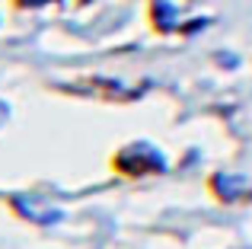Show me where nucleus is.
I'll return each mask as SVG.
<instances>
[{
    "label": "nucleus",
    "mask_w": 252,
    "mask_h": 249,
    "mask_svg": "<svg viewBox=\"0 0 252 249\" xmlns=\"http://www.w3.org/2000/svg\"><path fill=\"white\" fill-rule=\"evenodd\" d=\"M112 163H115V169L122 176H131V179L154 176V173H163V169H166V156L147 141H134V144H128V147H122Z\"/></svg>",
    "instance_id": "f257e3e1"
},
{
    "label": "nucleus",
    "mask_w": 252,
    "mask_h": 249,
    "mask_svg": "<svg viewBox=\"0 0 252 249\" xmlns=\"http://www.w3.org/2000/svg\"><path fill=\"white\" fill-rule=\"evenodd\" d=\"M211 192L223 201V205H240L252 201V179L240 173H214L211 176Z\"/></svg>",
    "instance_id": "f03ea898"
},
{
    "label": "nucleus",
    "mask_w": 252,
    "mask_h": 249,
    "mask_svg": "<svg viewBox=\"0 0 252 249\" xmlns=\"http://www.w3.org/2000/svg\"><path fill=\"white\" fill-rule=\"evenodd\" d=\"M10 205L32 224H55V220H61V208H55L42 195H10Z\"/></svg>",
    "instance_id": "7ed1b4c3"
},
{
    "label": "nucleus",
    "mask_w": 252,
    "mask_h": 249,
    "mask_svg": "<svg viewBox=\"0 0 252 249\" xmlns=\"http://www.w3.org/2000/svg\"><path fill=\"white\" fill-rule=\"evenodd\" d=\"M154 23H157V29H160V32L176 29V6L157 3V6H154Z\"/></svg>",
    "instance_id": "20e7f679"
},
{
    "label": "nucleus",
    "mask_w": 252,
    "mask_h": 249,
    "mask_svg": "<svg viewBox=\"0 0 252 249\" xmlns=\"http://www.w3.org/2000/svg\"><path fill=\"white\" fill-rule=\"evenodd\" d=\"M23 6H42V3H51V0H19Z\"/></svg>",
    "instance_id": "39448f33"
}]
</instances>
